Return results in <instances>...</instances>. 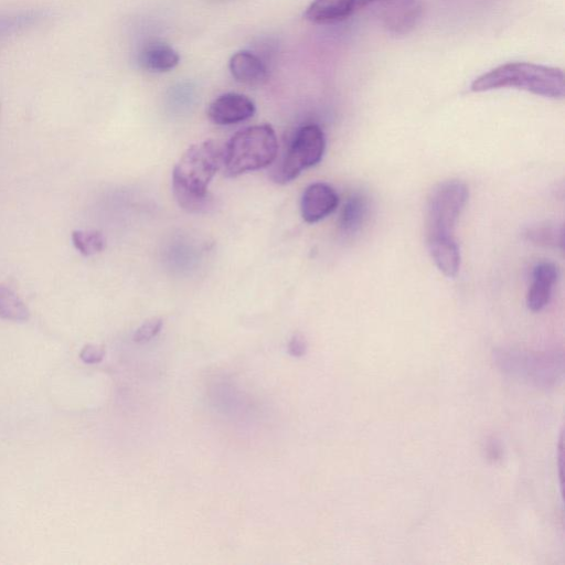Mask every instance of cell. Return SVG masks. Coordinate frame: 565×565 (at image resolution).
<instances>
[{"label":"cell","mask_w":565,"mask_h":565,"mask_svg":"<svg viewBox=\"0 0 565 565\" xmlns=\"http://www.w3.org/2000/svg\"><path fill=\"white\" fill-rule=\"evenodd\" d=\"M222 166V150L213 140L190 146L175 163L172 189L179 205L191 213L207 212L213 198L207 186Z\"/></svg>","instance_id":"1"},{"label":"cell","mask_w":565,"mask_h":565,"mask_svg":"<svg viewBox=\"0 0 565 565\" xmlns=\"http://www.w3.org/2000/svg\"><path fill=\"white\" fill-rule=\"evenodd\" d=\"M472 92L499 88L523 89L543 97H564V74L561 68L527 63L510 62L480 75L470 86Z\"/></svg>","instance_id":"2"},{"label":"cell","mask_w":565,"mask_h":565,"mask_svg":"<svg viewBox=\"0 0 565 565\" xmlns=\"http://www.w3.org/2000/svg\"><path fill=\"white\" fill-rule=\"evenodd\" d=\"M278 141L270 125H257L237 131L222 151L225 175L237 177L269 166L276 158Z\"/></svg>","instance_id":"3"},{"label":"cell","mask_w":565,"mask_h":565,"mask_svg":"<svg viewBox=\"0 0 565 565\" xmlns=\"http://www.w3.org/2000/svg\"><path fill=\"white\" fill-rule=\"evenodd\" d=\"M468 196L467 185L459 180L445 181L431 190L425 217L427 243L455 238V228Z\"/></svg>","instance_id":"4"},{"label":"cell","mask_w":565,"mask_h":565,"mask_svg":"<svg viewBox=\"0 0 565 565\" xmlns=\"http://www.w3.org/2000/svg\"><path fill=\"white\" fill-rule=\"evenodd\" d=\"M324 148L326 139L319 126L311 124L299 128L274 173V180L287 183L296 179L305 169L321 160Z\"/></svg>","instance_id":"5"},{"label":"cell","mask_w":565,"mask_h":565,"mask_svg":"<svg viewBox=\"0 0 565 565\" xmlns=\"http://www.w3.org/2000/svg\"><path fill=\"white\" fill-rule=\"evenodd\" d=\"M498 363L513 374L527 375L541 384L557 380L563 373V354H545L540 356L524 355L520 352L499 353Z\"/></svg>","instance_id":"6"},{"label":"cell","mask_w":565,"mask_h":565,"mask_svg":"<svg viewBox=\"0 0 565 565\" xmlns=\"http://www.w3.org/2000/svg\"><path fill=\"white\" fill-rule=\"evenodd\" d=\"M206 114L216 125H232L250 118L255 114V105L245 95L226 93L209 105Z\"/></svg>","instance_id":"7"},{"label":"cell","mask_w":565,"mask_h":565,"mask_svg":"<svg viewBox=\"0 0 565 565\" xmlns=\"http://www.w3.org/2000/svg\"><path fill=\"white\" fill-rule=\"evenodd\" d=\"M375 1L379 0H313L305 12V19L315 24L337 23Z\"/></svg>","instance_id":"8"},{"label":"cell","mask_w":565,"mask_h":565,"mask_svg":"<svg viewBox=\"0 0 565 565\" xmlns=\"http://www.w3.org/2000/svg\"><path fill=\"white\" fill-rule=\"evenodd\" d=\"M338 203V194L330 185L322 182L312 183L306 188L301 198L302 218L308 223H316L331 214Z\"/></svg>","instance_id":"9"},{"label":"cell","mask_w":565,"mask_h":565,"mask_svg":"<svg viewBox=\"0 0 565 565\" xmlns=\"http://www.w3.org/2000/svg\"><path fill=\"white\" fill-rule=\"evenodd\" d=\"M557 276L556 266L550 262H542L533 268L532 284L526 294V305L530 310L537 312L547 306Z\"/></svg>","instance_id":"10"},{"label":"cell","mask_w":565,"mask_h":565,"mask_svg":"<svg viewBox=\"0 0 565 565\" xmlns=\"http://www.w3.org/2000/svg\"><path fill=\"white\" fill-rule=\"evenodd\" d=\"M232 76L241 84L258 86L268 77L267 67L259 57L248 51H238L230 60Z\"/></svg>","instance_id":"11"},{"label":"cell","mask_w":565,"mask_h":565,"mask_svg":"<svg viewBox=\"0 0 565 565\" xmlns=\"http://www.w3.org/2000/svg\"><path fill=\"white\" fill-rule=\"evenodd\" d=\"M137 61L140 67L149 72L162 73L173 70L180 61L178 52L162 42H152L142 47Z\"/></svg>","instance_id":"12"},{"label":"cell","mask_w":565,"mask_h":565,"mask_svg":"<svg viewBox=\"0 0 565 565\" xmlns=\"http://www.w3.org/2000/svg\"><path fill=\"white\" fill-rule=\"evenodd\" d=\"M429 254L437 268L449 278L460 268V250L456 239H441L427 243Z\"/></svg>","instance_id":"13"},{"label":"cell","mask_w":565,"mask_h":565,"mask_svg":"<svg viewBox=\"0 0 565 565\" xmlns=\"http://www.w3.org/2000/svg\"><path fill=\"white\" fill-rule=\"evenodd\" d=\"M46 13L42 10H24L0 14V42L32 25L40 23Z\"/></svg>","instance_id":"14"},{"label":"cell","mask_w":565,"mask_h":565,"mask_svg":"<svg viewBox=\"0 0 565 565\" xmlns=\"http://www.w3.org/2000/svg\"><path fill=\"white\" fill-rule=\"evenodd\" d=\"M30 312L22 299L10 288L0 285V318L15 322L29 319Z\"/></svg>","instance_id":"15"},{"label":"cell","mask_w":565,"mask_h":565,"mask_svg":"<svg viewBox=\"0 0 565 565\" xmlns=\"http://www.w3.org/2000/svg\"><path fill=\"white\" fill-rule=\"evenodd\" d=\"M366 201L363 196L353 195L342 209L340 226L344 232H354L366 214Z\"/></svg>","instance_id":"16"},{"label":"cell","mask_w":565,"mask_h":565,"mask_svg":"<svg viewBox=\"0 0 565 565\" xmlns=\"http://www.w3.org/2000/svg\"><path fill=\"white\" fill-rule=\"evenodd\" d=\"M74 247L84 256H92L105 248L104 235L97 230H76L72 233Z\"/></svg>","instance_id":"17"},{"label":"cell","mask_w":565,"mask_h":565,"mask_svg":"<svg viewBox=\"0 0 565 565\" xmlns=\"http://www.w3.org/2000/svg\"><path fill=\"white\" fill-rule=\"evenodd\" d=\"M526 236L531 242L544 246L562 245V230L552 225H541L530 228Z\"/></svg>","instance_id":"18"},{"label":"cell","mask_w":565,"mask_h":565,"mask_svg":"<svg viewBox=\"0 0 565 565\" xmlns=\"http://www.w3.org/2000/svg\"><path fill=\"white\" fill-rule=\"evenodd\" d=\"M162 328V320L158 318L150 319L142 323L134 334V341L138 343L147 342L154 338Z\"/></svg>","instance_id":"19"},{"label":"cell","mask_w":565,"mask_h":565,"mask_svg":"<svg viewBox=\"0 0 565 565\" xmlns=\"http://www.w3.org/2000/svg\"><path fill=\"white\" fill-rule=\"evenodd\" d=\"M105 356V350L102 347L86 344L79 353L81 360L86 364H96L102 362Z\"/></svg>","instance_id":"20"},{"label":"cell","mask_w":565,"mask_h":565,"mask_svg":"<svg viewBox=\"0 0 565 565\" xmlns=\"http://www.w3.org/2000/svg\"><path fill=\"white\" fill-rule=\"evenodd\" d=\"M288 352L290 355L299 358L307 352V341L302 334L296 333L288 343Z\"/></svg>","instance_id":"21"}]
</instances>
